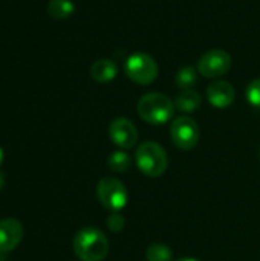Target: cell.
<instances>
[{
	"label": "cell",
	"mask_w": 260,
	"mask_h": 261,
	"mask_svg": "<svg viewBox=\"0 0 260 261\" xmlns=\"http://www.w3.org/2000/svg\"><path fill=\"white\" fill-rule=\"evenodd\" d=\"M74 252L81 261H101L109 254V242L97 228H84L74 239Z\"/></svg>",
	"instance_id": "1"
},
{
	"label": "cell",
	"mask_w": 260,
	"mask_h": 261,
	"mask_svg": "<svg viewBox=\"0 0 260 261\" xmlns=\"http://www.w3.org/2000/svg\"><path fill=\"white\" fill-rule=\"evenodd\" d=\"M139 118L152 125H161L172 119L175 112L173 101L159 92H150L141 96L136 106Z\"/></svg>",
	"instance_id": "2"
},
{
	"label": "cell",
	"mask_w": 260,
	"mask_h": 261,
	"mask_svg": "<svg viewBox=\"0 0 260 261\" xmlns=\"http://www.w3.org/2000/svg\"><path fill=\"white\" fill-rule=\"evenodd\" d=\"M136 165L143 174L149 177H159L166 173L169 165V158L166 150L152 141L143 142L136 148Z\"/></svg>",
	"instance_id": "3"
},
{
	"label": "cell",
	"mask_w": 260,
	"mask_h": 261,
	"mask_svg": "<svg viewBox=\"0 0 260 261\" xmlns=\"http://www.w3.org/2000/svg\"><path fill=\"white\" fill-rule=\"evenodd\" d=\"M124 70H126V75L129 76V80L139 86L152 84L158 76V64H156L155 58L144 52L132 54L126 60Z\"/></svg>",
	"instance_id": "4"
},
{
	"label": "cell",
	"mask_w": 260,
	"mask_h": 261,
	"mask_svg": "<svg viewBox=\"0 0 260 261\" xmlns=\"http://www.w3.org/2000/svg\"><path fill=\"white\" fill-rule=\"evenodd\" d=\"M97 197L109 211H120L127 205L129 194L124 184L115 177H104L97 185Z\"/></svg>",
	"instance_id": "5"
},
{
	"label": "cell",
	"mask_w": 260,
	"mask_h": 261,
	"mask_svg": "<svg viewBox=\"0 0 260 261\" xmlns=\"http://www.w3.org/2000/svg\"><path fill=\"white\" fill-rule=\"evenodd\" d=\"M170 138L179 150L188 151L195 148L199 141V127L190 116H178L172 122Z\"/></svg>",
	"instance_id": "6"
},
{
	"label": "cell",
	"mask_w": 260,
	"mask_h": 261,
	"mask_svg": "<svg viewBox=\"0 0 260 261\" xmlns=\"http://www.w3.org/2000/svg\"><path fill=\"white\" fill-rule=\"evenodd\" d=\"M231 55L222 49L207 50L198 60V72L205 78H219L231 69Z\"/></svg>",
	"instance_id": "7"
},
{
	"label": "cell",
	"mask_w": 260,
	"mask_h": 261,
	"mask_svg": "<svg viewBox=\"0 0 260 261\" xmlns=\"http://www.w3.org/2000/svg\"><path fill=\"white\" fill-rule=\"evenodd\" d=\"M109 136L115 145L123 150L135 147L138 141V130L133 122L127 118H116L109 125Z\"/></svg>",
	"instance_id": "8"
},
{
	"label": "cell",
	"mask_w": 260,
	"mask_h": 261,
	"mask_svg": "<svg viewBox=\"0 0 260 261\" xmlns=\"http://www.w3.org/2000/svg\"><path fill=\"white\" fill-rule=\"evenodd\" d=\"M23 239V226L15 219L0 220V251L11 252L14 251Z\"/></svg>",
	"instance_id": "9"
},
{
	"label": "cell",
	"mask_w": 260,
	"mask_h": 261,
	"mask_svg": "<svg viewBox=\"0 0 260 261\" xmlns=\"http://www.w3.org/2000/svg\"><path fill=\"white\" fill-rule=\"evenodd\" d=\"M207 98L210 104L216 109H227L233 104L236 98V90L228 81L219 80L207 87Z\"/></svg>",
	"instance_id": "10"
},
{
	"label": "cell",
	"mask_w": 260,
	"mask_h": 261,
	"mask_svg": "<svg viewBox=\"0 0 260 261\" xmlns=\"http://www.w3.org/2000/svg\"><path fill=\"white\" fill-rule=\"evenodd\" d=\"M118 75V66L113 60L100 58L90 66V76L100 84H107Z\"/></svg>",
	"instance_id": "11"
},
{
	"label": "cell",
	"mask_w": 260,
	"mask_h": 261,
	"mask_svg": "<svg viewBox=\"0 0 260 261\" xmlns=\"http://www.w3.org/2000/svg\"><path fill=\"white\" fill-rule=\"evenodd\" d=\"M201 104H202V98L193 89L182 90L175 99V107L182 113H193L201 107Z\"/></svg>",
	"instance_id": "12"
},
{
	"label": "cell",
	"mask_w": 260,
	"mask_h": 261,
	"mask_svg": "<svg viewBox=\"0 0 260 261\" xmlns=\"http://www.w3.org/2000/svg\"><path fill=\"white\" fill-rule=\"evenodd\" d=\"M75 11V5L70 0H49L48 14L54 20H64L72 15Z\"/></svg>",
	"instance_id": "13"
},
{
	"label": "cell",
	"mask_w": 260,
	"mask_h": 261,
	"mask_svg": "<svg viewBox=\"0 0 260 261\" xmlns=\"http://www.w3.org/2000/svg\"><path fill=\"white\" fill-rule=\"evenodd\" d=\"M196 80H198V69L193 66H184L175 75V83L182 90L192 89L196 84Z\"/></svg>",
	"instance_id": "14"
},
{
	"label": "cell",
	"mask_w": 260,
	"mask_h": 261,
	"mask_svg": "<svg viewBox=\"0 0 260 261\" xmlns=\"http://www.w3.org/2000/svg\"><path fill=\"white\" fill-rule=\"evenodd\" d=\"M107 165L112 171L115 173H124L130 168L132 165V159L129 156L127 151L124 150H116L113 151L109 158H107Z\"/></svg>",
	"instance_id": "15"
},
{
	"label": "cell",
	"mask_w": 260,
	"mask_h": 261,
	"mask_svg": "<svg viewBox=\"0 0 260 261\" xmlns=\"http://www.w3.org/2000/svg\"><path fill=\"white\" fill-rule=\"evenodd\" d=\"M172 257H173L172 249L162 243H155L149 246L146 251L147 261H172Z\"/></svg>",
	"instance_id": "16"
},
{
	"label": "cell",
	"mask_w": 260,
	"mask_h": 261,
	"mask_svg": "<svg viewBox=\"0 0 260 261\" xmlns=\"http://www.w3.org/2000/svg\"><path fill=\"white\" fill-rule=\"evenodd\" d=\"M245 96H247L248 102H250L253 107L260 109V78L253 80V81L248 84V87H247V90H245Z\"/></svg>",
	"instance_id": "17"
},
{
	"label": "cell",
	"mask_w": 260,
	"mask_h": 261,
	"mask_svg": "<svg viewBox=\"0 0 260 261\" xmlns=\"http://www.w3.org/2000/svg\"><path fill=\"white\" fill-rule=\"evenodd\" d=\"M126 225V219L120 214V211H112L110 216L107 217V228L112 232H120L124 229Z\"/></svg>",
	"instance_id": "18"
},
{
	"label": "cell",
	"mask_w": 260,
	"mask_h": 261,
	"mask_svg": "<svg viewBox=\"0 0 260 261\" xmlns=\"http://www.w3.org/2000/svg\"><path fill=\"white\" fill-rule=\"evenodd\" d=\"M3 185H5V177H3V174L0 173V190L3 188Z\"/></svg>",
	"instance_id": "19"
},
{
	"label": "cell",
	"mask_w": 260,
	"mask_h": 261,
	"mask_svg": "<svg viewBox=\"0 0 260 261\" xmlns=\"http://www.w3.org/2000/svg\"><path fill=\"white\" fill-rule=\"evenodd\" d=\"M176 261H201V260H196V258H179V260Z\"/></svg>",
	"instance_id": "20"
},
{
	"label": "cell",
	"mask_w": 260,
	"mask_h": 261,
	"mask_svg": "<svg viewBox=\"0 0 260 261\" xmlns=\"http://www.w3.org/2000/svg\"><path fill=\"white\" fill-rule=\"evenodd\" d=\"M2 161H3V151H2V148H0V164H2Z\"/></svg>",
	"instance_id": "21"
}]
</instances>
